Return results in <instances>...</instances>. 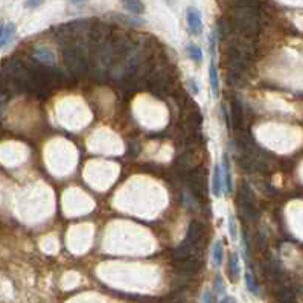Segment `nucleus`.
I'll use <instances>...</instances> for the list:
<instances>
[{
  "label": "nucleus",
  "instance_id": "11",
  "mask_svg": "<svg viewBox=\"0 0 303 303\" xmlns=\"http://www.w3.org/2000/svg\"><path fill=\"white\" fill-rule=\"evenodd\" d=\"M186 52H188V55L191 57L192 61H195V63H201V61H203V50H201L197 44H192V43L188 44Z\"/></svg>",
  "mask_w": 303,
  "mask_h": 303
},
{
  "label": "nucleus",
  "instance_id": "12",
  "mask_svg": "<svg viewBox=\"0 0 303 303\" xmlns=\"http://www.w3.org/2000/svg\"><path fill=\"white\" fill-rule=\"evenodd\" d=\"M277 300L281 303H293L296 300V294L293 290H287V288H281L279 291H276Z\"/></svg>",
  "mask_w": 303,
  "mask_h": 303
},
{
  "label": "nucleus",
  "instance_id": "10",
  "mask_svg": "<svg viewBox=\"0 0 303 303\" xmlns=\"http://www.w3.org/2000/svg\"><path fill=\"white\" fill-rule=\"evenodd\" d=\"M209 77H210V87L213 90L215 95L219 93V78H218V69L215 61L210 63V69H209Z\"/></svg>",
  "mask_w": 303,
  "mask_h": 303
},
{
  "label": "nucleus",
  "instance_id": "1",
  "mask_svg": "<svg viewBox=\"0 0 303 303\" xmlns=\"http://www.w3.org/2000/svg\"><path fill=\"white\" fill-rule=\"evenodd\" d=\"M250 3H241L242 9H236L235 12V28L244 35L251 37L258 32V14L248 8Z\"/></svg>",
  "mask_w": 303,
  "mask_h": 303
},
{
  "label": "nucleus",
  "instance_id": "23",
  "mask_svg": "<svg viewBox=\"0 0 303 303\" xmlns=\"http://www.w3.org/2000/svg\"><path fill=\"white\" fill-rule=\"evenodd\" d=\"M3 29H5V24H0V37L3 34Z\"/></svg>",
  "mask_w": 303,
  "mask_h": 303
},
{
  "label": "nucleus",
  "instance_id": "4",
  "mask_svg": "<svg viewBox=\"0 0 303 303\" xmlns=\"http://www.w3.org/2000/svg\"><path fill=\"white\" fill-rule=\"evenodd\" d=\"M232 123L233 128L241 130L244 125V108H242V102L238 98H233L232 101Z\"/></svg>",
  "mask_w": 303,
  "mask_h": 303
},
{
  "label": "nucleus",
  "instance_id": "18",
  "mask_svg": "<svg viewBox=\"0 0 303 303\" xmlns=\"http://www.w3.org/2000/svg\"><path fill=\"white\" fill-rule=\"evenodd\" d=\"M203 303H212V291L206 290L203 294Z\"/></svg>",
  "mask_w": 303,
  "mask_h": 303
},
{
  "label": "nucleus",
  "instance_id": "15",
  "mask_svg": "<svg viewBox=\"0 0 303 303\" xmlns=\"http://www.w3.org/2000/svg\"><path fill=\"white\" fill-rule=\"evenodd\" d=\"M245 285H247V288H248V291L251 294H259V287L256 285L255 277H253V274H251L250 271L245 273Z\"/></svg>",
  "mask_w": 303,
  "mask_h": 303
},
{
  "label": "nucleus",
  "instance_id": "21",
  "mask_svg": "<svg viewBox=\"0 0 303 303\" xmlns=\"http://www.w3.org/2000/svg\"><path fill=\"white\" fill-rule=\"evenodd\" d=\"M41 5V2H26L24 3V6H28V8H38Z\"/></svg>",
  "mask_w": 303,
  "mask_h": 303
},
{
  "label": "nucleus",
  "instance_id": "20",
  "mask_svg": "<svg viewBox=\"0 0 303 303\" xmlns=\"http://www.w3.org/2000/svg\"><path fill=\"white\" fill-rule=\"evenodd\" d=\"M166 303H186V300H185L183 297L174 296V297H171V300H169V302H166Z\"/></svg>",
  "mask_w": 303,
  "mask_h": 303
},
{
  "label": "nucleus",
  "instance_id": "8",
  "mask_svg": "<svg viewBox=\"0 0 303 303\" xmlns=\"http://www.w3.org/2000/svg\"><path fill=\"white\" fill-rule=\"evenodd\" d=\"M15 38V24L12 23H8L5 29H3V34L0 37V47H6L8 44H11Z\"/></svg>",
  "mask_w": 303,
  "mask_h": 303
},
{
  "label": "nucleus",
  "instance_id": "7",
  "mask_svg": "<svg viewBox=\"0 0 303 303\" xmlns=\"http://www.w3.org/2000/svg\"><path fill=\"white\" fill-rule=\"evenodd\" d=\"M241 268H239V258L238 253H232L229 258V276H230V281L236 282L238 277H239Z\"/></svg>",
  "mask_w": 303,
  "mask_h": 303
},
{
  "label": "nucleus",
  "instance_id": "9",
  "mask_svg": "<svg viewBox=\"0 0 303 303\" xmlns=\"http://www.w3.org/2000/svg\"><path fill=\"white\" fill-rule=\"evenodd\" d=\"M222 191V175H221V166L215 165L213 168V179H212V192L215 197H219Z\"/></svg>",
  "mask_w": 303,
  "mask_h": 303
},
{
  "label": "nucleus",
  "instance_id": "3",
  "mask_svg": "<svg viewBox=\"0 0 303 303\" xmlns=\"http://www.w3.org/2000/svg\"><path fill=\"white\" fill-rule=\"evenodd\" d=\"M186 21H188L189 31L194 35H200L201 32H203V20H201V14L197 8H188Z\"/></svg>",
  "mask_w": 303,
  "mask_h": 303
},
{
  "label": "nucleus",
  "instance_id": "19",
  "mask_svg": "<svg viewBox=\"0 0 303 303\" xmlns=\"http://www.w3.org/2000/svg\"><path fill=\"white\" fill-rule=\"evenodd\" d=\"M195 84H198V83H195V80H188V86L191 87L192 93H198V92H200L198 86H195Z\"/></svg>",
  "mask_w": 303,
  "mask_h": 303
},
{
  "label": "nucleus",
  "instance_id": "6",
  "mask_svg": "<svg viewBox=\"0 0 303 303\" xmlns=\"http://www.w3.org/2000/svg\"><path fill=\"white\" fill-rule=\"evenodd\" d=\"M34 58L38 61V63H43L46 66H50V64H54V54L50 52L49 49L46 47H37L34 50Z\"/></svg>",
  "mask_w": 303,
  "mask_h": 303
},
{
  "label": "nucleus",
  "instance_id": "16",
  "mask_svg": "<svg viewBox=\"0 0 303 303\" xmlns=\"http://www.w3.org/2000/svg\"><path fill=\"white\" fill-rule=\"evenodd\" d=\"M229 233H230V238L233 241H236L238 233H236V222H235V216L233 215L229 216Z\"/></svg>",
  "mask_w": 303,
  "mask_h": 303
},
{
  "label": "nucleus",
  "instance_id": "5",
  "mask_svg": "<svg viewBox=\"0 0 303 303\" xmlns=\"http://www.w3.org/2000/svg\"><path fill=\"white\" fill-rule=\"evenodd\" d=\"M221 175H222V186L225 188L227 194L233 192V183H232V174H230V162L229 157L224 156L222 166H221Z\"/></svg>",
  "mask_w": 303,
  "mask_h": 303
},
{
  "label": "nucleus",
  "instance_id": "2",
  "mask_svg": "<svg viewBox=\"0 0 303 303\" xmlns=\"http://www.w3.org/2000/svg\"><path fill=\"white\" fill-rule=\"evenodd\" d=\"M186 185L194 194V197L200 201L207 198V185H206V174L203 169H192L186 172Z\"/></svg>",
  "mask_w": 303,
  "mask_h": 303
},
{
  "label": "nucleus",
  "instance_id": "13",
  "mask_svg": "<svg viewBox=\"0 0 303 303\" xmlns=\"http://www.w3.org/2000/svg\"><path fill=\"white\" fill-rule=\"evenodd\" d=\"M213 262L216 267H221L222 264V259H224V245H222V241H216L215 245H213Z\"/></svg>",
  "mask_w": 303,
  "mask_h": 303
},
{
  "label": "nucleus",
  "instance_id": "14",
  "mask_svg": "<svg viewBox=\"0 0 303 303\" xmlns=\"http://www.w3.org/2000/svg\"><path fill=\"white\" fill-rule=\"evenodd\" d=\"M125 8H127L131 14H143L145 12V5L142 3V2H139V0H137V2H136V0H134V2H123L122 3Z\"/></svg>",
  "mask_w": 303,
  "mask_h": 303
},
{
  "label": "nucleus",
  "instance_id": "17",
  "mask_svg": "<svg viewBox=\"0 0 303 303\" xmlns=\"http://www.w3.org/2000/svg\"><path fill=\"white\" fill-rule=\"evenodd\" d=\"M215 293H216V294L224 293V284H222L221 277H216V281H215Z\"/></svg>",
  "mask_w": 303,
  "mask_h": 303
},
{
  "label": "nucleus",
  "instance_id": "22",
  "mask_svg": "<svg viewBox=\"0 0 303 303\" xmlns=\"http://www.w3.org/2000/svg\"><path fill=\"white\" fill-rule=\"evenodd\" d=\"M219 303H236V300H235L233 297H230V296H227V297H224Z\"/></svg>",
  "mask_w": 303,
  "mask_h": 303
}]
</instances>
